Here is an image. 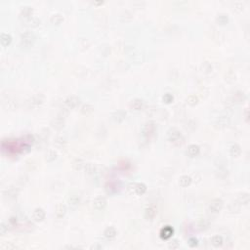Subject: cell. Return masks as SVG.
I'll return each mask as SVG.
<instances>
[{
    "mask_svg": "<svg viewBox=\"0 0 250 250\" xmlns=\"http://www.w3.org/2000/svg\"><path fill=\"white\" fill-rule=\"evenodd\" d=\"M168 139L169 141L174 145H181L183 142V136L180 131L177 129H171L168 133Z\"/></svg>",
    "mask_w": 250,
    "mask_h": 250,
    "instance_id": "1",
    "label": "cell"
},
{
    "mask_svg": "<svg viewBox=\"0 0 250 250\" xmlns=\"http://www.w3.org/2000/svg\"><path fill=\"white\" fill-rule=\"evenodd\" d=\"M34 34L31 31H26L22 34L21 36V40H22V44L24 45V46H31V45L33 44L34 42Z\"/></svg>",
    "mask_w": 250,
    "mask_h": 250,
    "instance_id": "2",
    "label": "cell"
},
{
    "mask_svg": "<svg viewBox=\"0 0 250 250\" xmlns=\"http://www.w3.org/2000/svg\"><path fill=\"white\" fill-rule=\"evenodd\" d=\"M128 189H131L132 192H134L135 193L139 194V196H142L147 191V187L146 185L144 184H131L128 186Z\"/></svg>",
    "mask_w": 250,
    "mask_h": 250,
    "instance_id": "3",
    "label": "cell"
},
{
    "mask_svg": "<svg viewBox=\"0 0 250 250\" xmlns=\"http://www.w3.org/2000/svg\"><path fill=\"white\" fill-rule=\"evenodd\" d=\"M222 207H223V201H222V199H220V198L213 199L209 204L210 211L213 213H218L220 210L222 209Z\"/></svg>",
    "mask_w": 250,
    "mask_h": 250,
    "instance_id": "4",
    "label": "cell"
},
{
    "mask_svg": "<svg viewBox=\"0 0 250 250\" xmlns=\"http://www.w3.org/2000/svg\"><path fill=\"white\" fill-rule=\"evenodd\" d=\"M106 205H107V199L104 197H98L95 198L93 201V206L98 210L104 209L106 207Z\"/></svg>",
    "mask_w": 250,
    "mask_h": 250,
    "instance_id": "5",
    "label": "cell"
},
{
    "mask_svg": "<svg viewBox=\"0 0 250 250\" xmlns=\"http://www.w3.org/2000/svg\"><path fill=\"white\" fill-rule=\"evenodd\" d=\"M173 233H174V230L172 227L165 226L164 228H162L160 231V237L162 239H169L173 236Z\"/></svg>",
    "mask_w": 250,
    "mask_h": 250,
    "instance_id": "6",
    "label": "cell"
},
{
    "mask_svg": "<svg viewBox=\"0 0 250 250\" xmlns=\"http://www.w3.org/2000/svg\"><path fill=\"white\" fill-rule=\"evenodd\" d=\"M154 131H156V126H154V124L152 122L147 123L143 128V134L145 137L152 136V135H153Z\"/></svg>",
    "mask_w": 250,
    "mask_h": 250,
    "instance_id": "7",
    "label": "cell"
},
{
    "mask_svg": "<svg viewBox=\"0 0 250 250\" xmlns=\"http://www.w3.org/2000/svg\"><path fill=\"white\" fill-rule=\"evenodd\" d=\"M79 104V99L75 96H71L68 97L66 101H64V106L68 108H75L77 105Z\"/></svg>",
    "mask_w": 250,
    "mask_h": 250,
    "instance_id": "8",
    "label": "cell"
},
{
    "mask_svg": "<svg viewBox=\"0 0 250 250\" xmlns=\"http://www.w3.org/2000/svg\"><path fill=\"white\" fill-rule=\"evenodd\" d=\"M32 218L35 220L36 222H41L45 218V212L41 208H36L32 213Z\"/></svg>",
    "mask_w": 250,
    "mask_h": 250,
    "instance_id": "9",
    "label": "cell"
},
{
    "mask_svg": "<svg viewBox=\"0 0 250 250\" xmlns=\"http://www.w3.org/2000/svg\"><path fill=\"white\" fill-rule=\"evenodd\" d=\"M66 212H67V207H66L64 204H63V203L57 204L56 209H55V215H56V217L62 218V217L64 216Z\"/></svg>",
    "mask_w": 250,
    "mask_h": 250,
    "instance_id": "10",
    "label": "cell"
},
{
    "mask_svg": "<svg viewBox=\"0 0 250 250\" xmlns=\"http://www.w3.org/2000/svg\"><path fill=\"white\" fill-rule=\"evenodd\" d=\"M187 153H188V156H191V157L197 156V154L199 153V147L197 146V145H191V146L188 148Z\"/></svg>",
    "mask_w": 250,
    "mask_h": 250,
    "instance_id": "11",
    "label": "cell"
},
{
    "mask_svg": "<svg viewBox=\"0 0 250 250\" xmlns=\"http://www.w3.org/2000/svg\"><path fill=\"white\" fill-rule=\"evenodd\" d=\"M104 234H105V237H106L107 238L112 239V238L116 237V230L114 229L113 227H108V228L106 229V231H105Z\"/></svg>",
    "mask_w": 250,
    "mask_h": 250,
    "instance_id": "12",
    "label": "cell"
},
{
    "mask_svg": "<svg viewBox=\"0 0 250 250\" xmlns=\"http://www.w3.org/2000/svg\"><path fill=\"white\" fill-rule=\"evenodd\" d=\"M131 108L135 109V111H140V109H142L144 108V101L141 99L134 100L131 103Z\"/></svg>",
    "mask_w": 250,
    "mask_h": 250,
    "instance_id": "13",
    "label": "cell"
},
{
    "mask_svg": "<svg viewBox=\"0 0 250 250\" xmlns=\"http://www.w3.org/2000/svg\"><path fill=\"white\" fill-rule=\"evenodd\" d=\"M230 153L233 157H237L239 154L241 153V147L238 145H233L231 147V149H230Z\"/></svg>",
    "mask_w": 250,
    "mask_h": 250,
    "instance_id": "14",
    "label": "cell"
},
{
    "mask_svg": "<svg viewBox=\"0 0 250 250\" xmlns=\"http://www.w3.org/2000/svg\"><path fill=\"white\" fill-rule=\"evenodd\" d=\"M0 41H1V44L3 45V46H8L12 41V37L8 33H2L1 38H0Z\"/></svg>",
    "mask_w": 250,
    "mask_h": 250,
    "instance_id": "15",
    "label": "cell"
},
{
    "mask_svg": "<svg viewBox=\"0 0 250 250\" xmlns=\"http://www.w3.org/2000/svg\"><path fill=\"white\" fill-rule=\"evenodd\" d=\"M191 183H192V179H191V177H189V176H182L181 178H180V181H179L180 186L183 187V188L189 186Z\"/></svg>",
    "mask_w": 250,
    "mask_h": 250,
    "instance_id": "16",
    "label": "cell"
},
{
    "mask_svg": "<svg viewBox=\"0 0 250 250\" xmlns=\"http://www.w3.org/2000/svg\"><path fill=\"white\" fill-rule=\"evenodd\" d=\"M211 243L215 247H219L223 244V237L221 236H214L211 238Z\"/></svg>",
    "mask_w": 250,
    "mask_h": 250,
    "instance_id": "17",
    "label": "cell"
},
{
    "mask_svg": "<svg viewBox=\"0 0 250 250\" xmlns=\"http://www.w3.org/2000/svg\"><path fill=\"white\" fill-rule=\"evenodd\" d=\"M63 21H64V18L62 17V15H60V14L53 15V16L51 17V23L54 24H59Z\"/></svg>",
    "mask_w": 250,
    "mask_h": 250,
    "instance_id": "18",
    "label": "cell"
},
{
    "mask_svg": "<svg viewBox=\"0 0 250 250\" xmlns=\"http://www.w3.org/2000/svg\"><path fill=\"white\" fill-rule=\"evenodd\" d=\"M81 112H82V113L88 116V114H90L93 112V107L91 106V105H84V106L82 107Z\"/></svg>",
    "mask_w": 250,
    "mask_h": 250,
    "instance_id": "19",
    "label": "cell"
},
{
    "mask_svg": "<svg viewBox=\"0 0 250 250\" xmlns=\"http://www.w3.org/2000/svg\"><path fill=\"white\" fill-rule=\"evenodd\" d=\"M156 209L153 208V207H149L146 210V218L148 219H153L154 217V215H156Z\"/></svg>",
    "mask_w": 250,
    "mask_h": 250,
    "instance_id": "20",
    "label": "cell"
},
{
    "mask_svg": "<svg viewBox=\"0 0 250 250\" xmlns=\"http://www.w3.org/2000/svg\"><path fill=\"white\" fill-rule=\"evenodd\" d=\"M31 12H32V9H31L29 7H24L22 11V16L24 18H31Z\"/></svg>",
    "mask_w": 250,
    "mask_h": 250,
    "instance_id": "21",
    "label": "cell"
},
{
    "mask_svg": "<svg viewBox=\"0 0 250 250\" xmlns=\"http://www.w3.org/2000/svg\"><path fill=\"white\" fill-rule=\"evenodd\" d=\"M197 103V98L194 96V95H192L188 98V104L191 105V106H194Z\"/></svg>",
    "mask_w": 250,
    "mask_h": 250,
    "instance_id": "22",
    "label": "cell"
},
{
    "mask_svg": "<svg viewBox=\"0 0 250 250\" xmlns=\"http://www.w3.org/2000/svg\"><path fill=\"white\" fill-rule=\"evenodd\" d=\"M78 202H79V197H76V196H73V197H72L71 198H69V204H71V205L75 206L78 204Z\"/></svg>",
    "mask_w": 250,
    "mask_h": 250,
    "instance_id": "23",
    "label": "cell"
},
{
    "mask_svg": "<svg viewBox=\"0 0 250 250\" xmlns=\"http://www.w3.org/2000/svg\"><path fill=\"white\" fill-rule=\"evenodd\" d=\"M188 244L189 245V247H196V246L197 245V244H198V241H197V238L192 237V238H189V239Z\"/></svg>",
    "mask_w": 250,
    "mask_h": 250,
    "instance_id": "24",
    "label": "cell"
},
{
    "mask_svg": "<svg viewBox=\"0 0 250 250\" xmlns=\"http://www.w3.org/2000/svg\"><path fill=\"white\" fill-rule=\"evenodd\" d=\"M163 101L165 102V103H167V104H170V103L173 101V96H172L171 94L167 93V94H165L163 96Z\"/></svg>",
    "mask_w": 250,
    "mask_h": 250,
    "instance_id": "25",
    "label": "cell"
},
{
    "mask_svg": "<svg viewBox=\"0 0 250 250\" xmlns=\"http://www.w3.org/2000/svg\"><path fill=\"white\" fill-rule=\"evenodd\" d=\"M179 242L177 241H171L169 243V248H172V249H176V248H178L179 247Z\"/></svg>",
    "mask_w": 250,
    "mask_h": 250,
    "instance_id": "26",
    "label": "cell"
},
{
    "mask_svg": "<svg viewBox=\"0 0 250 250\" xmlns=\"http://www.w3.org/2000/svg\"><path fill=\"white\" fill-rule=\"evenodd\" d=\"M0 229H1V234H4L5 233L8 231V228L5 226V224H2L1 225V228H0Z\"/></svg>",
    "mask_w": 250,
    "mask_h": 250,
    "instance_id": "27",
    "label": "cell"
}]
</instances>
